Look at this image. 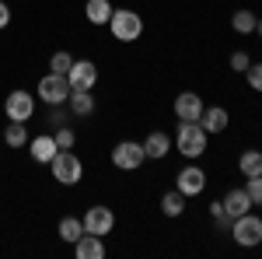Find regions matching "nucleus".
I'll use <instances>...</instances> for the list:
<instances>
[{
	"mask_svg": "<svg viewBox=\"0 0 262 259\" xmlns=\"http://www.w3.org/2000/svg\"><path fill=\"white\" fill-rule=\"evenodd\" d=\"M67 81H70V88L91 91V88L98 84V67H95L91 60H74V67L67 70Z\"/></svg>",
	"mask_w": 262,
	"mask_h": 259,
	"instance_id": "10",
	"label": "nucleus"
},
{
	"mask_svg": "<svg viewBox=\"0 0 262 259\" xmlns=\"http://www.w3.org/2000/svg\"><path fill=\"white\" fill-rule=\"evenodd\" d=\"M67 105H70V112H74V116H91V112H95V95H91V91H84V88H70Z\"/></svg>",
	"mask_w": 262,
	"mask_h": 259,
	"instance_id": "16",
	"label": "nucleus"
},
{
	"mask_svg": "<svg viewBox=\"0 0 262 259\" xmlns=\"http://www.w3.org/2000/svg\"><path fill=\"white\" fill-rule=\"evenodd\" d=\"M74 256H77V259H105V238H101V235H91V231H84L81 238L74 242Z\"/></svg>",
	"mask_w": 262,
	"mask_h": 259,
	"instance_id": "12",
	"label": "nucleus"
},
{
	"mask_svg": "<svg viewBox=\"0 0 262 259\" xmlns=\"http://www.w3.org/2000/svg\"><path fill=\"white\" fill-rule=\"evenodd\" d=\"M28 151H32V161H39V165H49V161L56 158V140H53V133H42V137H35L32 144H28Z\"/></svg>",
	"mask_w": 262,
	"mask_h": 259,
	"instance_id": "15",
	"label": "nucleus"
},
{
	"mask_svg": "<svg viewBox=\"0 0 262 259\" xmlns=\"http://www.w3.org/2000/svg\"><path fill=\"white\" fill-rule=\"evenodd\" d=\"M53 140H56V147H60V151H70V147H74V140H77V133H74L70 126H56Z\"/></svg>",
	"mask_w": 262,
	"mask_h": 259,
	"instance_id": "25",
	"label": "nucleus"
},
{
	"mask_svg": "<svg viewBox=\"0 0 262 259\" xmlns=\"http://www.w3.org/2000/svg\"><path fill=\"white\" fill-rule=\"evenodd\" d=\"M112 0H88L84 4V18L91 21V25H108V18H112Z\"/></svg>",
	"mask_w": 262,
	"mask_h": 259,
	"instance_id": "18",
	"label": "nucleus"
},
{
	"mask_svg": "<svg viewBox=\"0 0 262 259\" xmlns=\"http://www.w3.org/2000/svg\"><path fill=\"white\" fill-rule=\"evenodd\" d=\"M182 210H185V196H182L179 189H171V193L161 196V214L164 217H182Z\"/></svg>",
	"mask_w": 262,
	"mask_h": 259,
	"instance_id": "20",
	"label": "nucleus"
},
{
	"mask_svg": "<svg viewBox=\"0 0 262 259\" xmlns=\"http://www.w3.org/2000/svg\"><path fill=\"white\" fill-rule=\"evenodd\" d=\"M231 238L238 242L242 249H255V245H262V217H255L252 210L242 214V217H234L231 221Z\"/></svg>",
	"mask_w": 262,
	"mask_h": 259,
	"instance_id": "4",
	"label": "nucleus"
},
{
	"mask_svg": "<svg viewBox=\"0 0 262 259\" xmlns=\"http://www.w3.org/2000/svg\"><path fill=\"white\" fill-rule=\"evenodd\" d=\"M227 123H231V116H227L224 105H210V109H203V116H200V126L206 133H224Z\"/></svg>",
	"mask_w": 262,
	"mask_h": 259,
	"instance_id": "13",
	"label": "nucleus"
},
{
	"mask_svg": "<svg viewBox=\"0 0 262 259\" xmlns=\"http://www.w3.org/2000/svg\"><path fill=\"white\" fill-rule=\"evenodd\" d=\"M49 168H53V179L60 186H77L84 179V165L74 151H56V158L49 161Z\"/></svg>",
	"mask_w": 262,
	"mask_h": 259,
	"instance_id": "3",
	"label": "nucleus"
},
{
	"mask_svg": "<svg viewBox=\"0 0 262 259\" xmlns=\"http://www.w3.org/2000/svg\"><path fill=\"white\" fill-rule=\"evenodd\" d=\"M203 98L196 95V91H182L179 98H175V116H179V123H200L203 116Z\"/></svg>",
	"mask_w": 262,
	"mask_h": 259,
	"instance_id": "11",
	"label": "nucleus"
},
{
	"mask_svg": "<svg viewBox=\"0 0 262 259\" xmlns=\"http://www.w3.org/2000/svg\"><path fill=\"white\" fill-rule=\"evenodd\" d=\"M245 81H248L252 91H259V95H262V63H252V67L245 70Z\"/></svg>",
	"mask_w": 262,
	"mask_h": 259,
	"instance_id": "27",
	"label": "nucleus"
},
{
	"mask_svg": "<svg viewBox=\"0 0 262 259\" xmlns=\"http://www.w3.org/2000/svg\"><path fill=\"white\" fill-rule=\"evenodd\" d=\"M108 25H112V39H119V42H137L143 35V18L137 11H129V7L112 11Z\"/></svg>",
	"mask_w": 262,
	"mask_h": 259,
	"instance_id": "2",
	"label": "nucleus"
},
{
	"mask_svg": "<svg viewBox=\"0 0 262 259\" xmlns=\"http://www.w3.org/2000/svg\"><path fill=\"white\" fill-rule=\"evenodd\" d=\"M143 151H147V158H154V161L168 158V151H171V137H168V133H161V130H154L150 137L143 140Z\"/></svg>",
	"mask_w": 262,
	"mask_h": 259,
	"instance_id": "17",
	"label": "nucleus"
},
{
	"mask_svg": "<svg viewBox=\"0 0 262 259\" xmlns=\"http://www.w3.org/2000/svg\"><path fill=\"white\" fill-rule=\"evenodd\" d=\"M7 25H11V7L0 0V28H7Z\"/></svg>",
	"mask_w": 262,
	"mask_h": 259,
	"instance_id": "31",
	"label": "nucleus"
},
{
	"mask_svg": "<svg viewBox=\"0 0 262 259\" xmlns=\"http://www.w3.org/2000/svg\"><path fill=\"white\" fill-rule=\"evenodd\" d=\"M4 116H7L11 123H28L32 116H35V95H28L25 88L11 91V95L4 98Z\"/></svg>",
	"mask_w": 262,
	"mask_h": 259,
	"instance_id": "7",
	"label": "nucleus"
},
{
	"mask_svg": "<svg viewBox=\"0 0 262 259\" xmlns=\"http://www.w3.org/2000/svg\"><path fill=\"white\" fill-rule=\"evenodd\" d=\"M221 203H224V210H227V217H231V221H234V217H242V214H248V210H252V196L245 193V186H242V189H231V193H227V196H224Z\"/></svg>",
	"mask_w": 262,
	"mask_h": 259,
	"instance_id": "14",
	"label": "nucleus"
},
{
	"mask_svg": "<svg viewBox=\"0 0 262 259\" xmlns=\"http://www.w3.org/2000/svg\"><path fill=\"white\" fill-rule=\"evenodd\" d=\"M143 161H147V151H143V144H137V140H119L112 147V165L119 172H137Z\"/></svg>",
	"mask_w": 262,
	"mask_h": 259,
	"instance_id": "6",
	"label": "nucleus"
},
{
	"mask_svg": "<svg viewBox=\"0 0 262 259\" xmlns=\"http://www.w3.org/2000/svg\"><path fill=\"white\" fill-rule=\"evenodd\" d=\"M255 25H259V18H255L252 11H234V18H231V28H234L238 35H252Z\"/></svg>",
	"mask_w": 262,
	"mask_h": 259,
	"instance_id": "22",
	"label": "nucleus"
},
{
	"mask_svg": "<svg viewBox=\"0 0 262 259\" xmlns=\"http://www.w3.org/2000/svg\"><path fill=\"white\" fill-rule=\"evenodd\" d=\"M238 172H242L245 179H252V175H262V151H255V147L242 151V158H238Z\"/></svg>",
	"mask_w": 262,
	"mask_h": 259,
	"instance_id": "19",
	"label": "nucleus"
},
{
	"mask_svg": "<svg viewBox=\"0 0 262 259\" xmlns=\"http://www.w3.org/2000/svg\"><path fill=\"white\" fill-rule=\"evenodd\" d=\"M255 32H259V39H262V18H259V25H255Z\"/></svg>",
	"mask_w": 262,
	"mask_h": 259,
	"instance_id": "32",
	"label": "nucleus"
},
{
	"mask_svg": "<svg viewBox=\"0 0 262 259\" xmlns=\"http://www.w3.org/2000/svg\"><path fill=\"white\" fill-rule=\"evenodd\" d=\"M206 140H210V133L203 130L200 123H179L175 147H179V154H185L189 161H196V158L206 154Z\"/></svg>",
	"mask_w": 262,
	"mask_h": 259,
	"instance_id": "1",
	"label": "nucleus"
},
{
	"mask_svg": "<svg viewBox=\"0 0 262 259\" xmlns=\"http://www.w3.org/2000/svg\"><path fill=\"white\" fill-rule=\"evenodd\" d=\"M175 189H179L182 196H200L203 189H206V172H203L200 165H185L179 172V186Z\"/></svg>",
	"mask_w": 262,
	"mask_h": 259,
	"instance_id": "9",
	"label": "nucleus"
},
{
	"mask_svg": "<svg viewBox=\"0 0 262 259\" xmlns=\"http://www.w3.org/2000/svg\"><path fill=\"white\" fill-rule=\"evenodd\" d=\"M112 228H116V214H112V207H88V214H84V231H91V235H112Z\"/></svg>",
	"mask_w": 262,
	"mask_h": 259,
	"instance_id": "8",
	"label": "nucleus"
},
{
	"mask_svg": "<svg viewBox=\"0 0 262 259\" xmlns=\"http://www.w3.org/2000/svg\"><path fill=\"white\" fill-rule=\"evenodd\" d=\"M49 123L63 126V123H67V105H49Z\"/></svg>",
	"mask_w": 262,
	"mask_h": 259,
	"instance_id": "30",
	"label": "nucleus"
},
{
	"mask_svg": "<svg viewBox=\"0 0 262 259\" xmlns=\"http://www.w3.org/2000/svg\"><path fill=\"white\" fill-rule=\"evenodd\" d=\"M4 144H7V147H25V144H28V130H25V123H7V130H4Z\"/></svg>",
	"mask_w": 262,
	"mask_h": 259,
	"instance_id": "23",
	"label": "nucleus"
},
{
	"mask_svg": "<svg viewBox=\"0 0 262 259\" xmlns=\"http://www.w3.org/2000/svg\"><path fill=\"white\" fill-rule=\"evenodd\" d=\"M252 67V56L245 53V49H238V53H231V70H238V74H245Z\"/></svg>",
	"mask_w": 262,
	"mask_h": 259,
	"instance_id": "28",
	"label": "nucleus"
},
{
	"mask_svg": "<svg viewBox=\"0 0 262 259\" xmlns=\"http://www.w3.org/2000/svg\"><path fill=\"white\" fill-rule=\"evenodd\" d=\"M56 231H60V238H63V242H70V245H74V242L84 235V221H81V217H63Z\"/></svg>",
	"mask_w": 262,
	"mask_h": 259,
	"instance_id": "21",
	"label": "nucleus"
},
{
	"mask_svg": "<svg viewBox=\"0 0 262 259\" xmlns=\"http://www.w3.org/2000/svg\"><path fill=\"white\" fill-rule=\"evenodd\" d=\"M210 217L217 221L221 228H231V217H227V210H224V203L217 200V203H210Z\"/></svg>",
	"mask_w": 262,
	"mask_h": 259,
	"instance_id": "29",
	"label": "nucleus"
},
{
	"mask_svg": "<svg viewBox=\"0 0 262 259\" xmlns=\"http://www.w3.org/2000/svg\"><path fill=\"white\" fill-rule=\"evenodd\" d=\"M35 95H39L46 105H67V98H70V81H67V74H53V70H49V74L39 81Z\"/></svg>",
	"mask_w": 262,
	"mask_h": 259,
	"instance_id": "5",
	"label": "nucleus"
},
{
	"mask_svg": "<svg viewBox=\"0 0 262 259\" xmlns=\"http://www.w3.org/2000/svg\"><path fill=\"white\" fill-rule=\"evenodd\" d=\"M245 193L252 196V207H262V175H252L245 182Z\"/></svg>",
	"mask_w": 262,
	"mask_h": 259,
	"instance_id": "26",
	"label": "nucleus"
},
{
	"mask_svg": "<svg viewBox=\"0 0 262 259\" xmlns=\"http://www.w3.org/2000/svg\"><path fill=\"white\" fill-rule=\"evenodd\" d=\"M70 67H74V56H70L67 49H56V53L49 56V70H53V74H67Z\"/></svg>",
	"mask_w": 262,
	"mask_h": 259,
	"instance_id": "24",
	"label": "nucleus"
}]
</instances>
